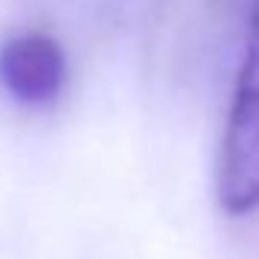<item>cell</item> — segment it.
<instances>
[{"mask_svg":"<svg viewBox=\"0 0 259 259\" xmlns=\"http://www.w3.org/2000/svg\"><path fill=\"white\" fill-rule=\"evenodd\" d=\"M217 202L229 217L259 208V0H253L244 55L217 154Z\"/></svg>","mask_w":259,"mask_h":259,"instance_id":"1","label":"cell"},{"mask_svg":"<svg viewBox=\"0 0 259 259\" xmlns=\"http://www.w3.org/2000/svg\"><path fill=\"white\" fill-rule=\"evenodd\" d=\"M69 64L64 46L46 30L12 33L0 46V88L21 106L42 109L61 100Z\"/></svg>","mask_w":259,"mask_h":259,"instance_id":"2","label":"cell"}]
</instances>
